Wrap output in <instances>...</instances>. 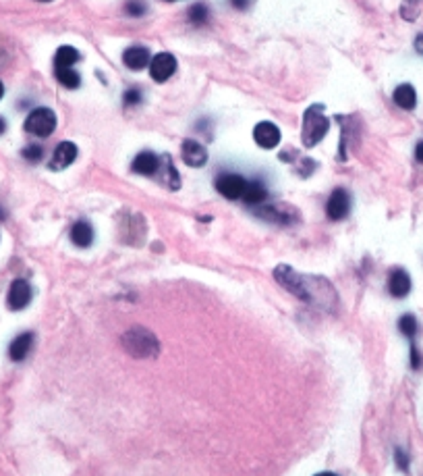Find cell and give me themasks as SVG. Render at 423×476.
Wrapping results in <instances>:
<instances>
[{"instance_id": "obj_35", "label": "cell", "mask_w": 423, "mask_h": 476, "mask_svg": "<svg viewBox=\"0 0 423 476\" xmlns=\"http://www.w3.org/2000/svg\"><path fill=\"white\" fill-rule=\"evenodd\" d=\"M2 94H4V86L0 84V98H2Z\"/></svg>"}, {"instance_id": "obj_13", "label": "cell", "mask_w": 423, "mask_h": 476, "mask_svg": "<svg viewBox=\"0 0 423 476\" xmlns=\"http://www.w3.org/2000/svg\"><path fill=\"white\" fill-rule=\"evenodd\" d=\"M181 157H183V160H185L189 166H195V168H199V166H204V164L208 162V152H206V148H204L199 142H195V140H185V142H183Z\"/></svg>"}, {"instance_id": "obj_8", "label": "cell", "mask_w": 423, "mask_h": 476, "mask_svg": "<svg viewBox=\"0 0 423 476\" xmlns=\"http://www.w3.org/2000/svg\"><path fill=\"white\" fill-rule=\"evenodd\" d=\"M31 302V287L27 281L23 279H15L8 287V296H6V304L10 310H23L27 304Z\"/></svg>"}, {"instance_id": "obj_20", "label": "cell", "mask_w": 423, "mask_h": 476, "mask_svg": "<svg viewBox=\"0 0 423 476\" xmlns=\"http://www.w3.org/2000/svg\"><path fill=\"white\" fill-rule=\"evenodd\" d=\"M79 61V52L73 46H60L54 58V69L58 67H73Z\"/></svg>"}, {"instance_id": "obj_30", "label": "cell", "mask_w": 423, "mask_h": 476, "mask_svg": "<svg viewBox=\"0 0 423 476\" xmlns=\"http://www.w3.org/2000/svg\"><path fill=\"white\" fill-rule=\"evenodd\" d=\"M415 50H417L420 54H423V33H420V35L415 38Z\"/></svg>"}, {"instance_id": "obj_27", "label": "cell", "mask_w": 423, "mask_h": 476, "mask_svg": "<svg viewBox=\"0 0 423 476\" xmlns=\"http://www.w3.org/2000/svg\"><path fill=\"white\" fill-rule=\"evenodd\" d=\"M127 13H129V15H133V17H141V15L145 13V4L140 2V0H129V4H127Z\"/></svg>"}, {"instance_id": "obj_34", "label": "cell", "mask_w": 423, "mask_h": 476, "mask_svg": "<svg viewBox=\"0 0 423 476\" xmlns=\"http://www.w3.org/2000/svg\"><path fill=\"white\" fill-rule=\"evenodd\" d=\"M315 476H338V475H334V473H317Z\"/></svg>"}, {"instance_id": "obj_29", "label": "cell", "mask_w": 423, "mask_h": 476, "mask_svg": "<svg viewBox=\"0 0 423 476\" xmlns=\"http://www.w3.org/2000/svg\"><path fill=\"white\" fill-rule=\"evenodd\" d=\"M420 354H417V347H415V343L411 341V366L413 368H420Z\"/></svg>"}, {"instance_id": "obj_7", "label": "cell", "mask_w": 423, "mask_h": 476, "mask_svg": "<svg viewBox=\"0 0 423 476\" xmlns=\"http://www.w3.org/2000/svg\"><path fill=\"white\" fill-rule=\"evenodd\" d=\"M351 210V196L347 189H334L328 204H326V214L332 219V221H342Z\"/></svg>"}, {"instance_id": "obj_31", "label": "cell", "mask_w": 423, "mask_h": 476, "mask_svg": "<svg viewBox=\"0 0 423 476\" xmlns=\"http://www.w3.org/2000/svg\"><path fill=\"white\" fill-rule=\"evenodd\" d=\"M415 159L423 164V142H420V144L415 146Z\"/></svg>"}, {"instance_id": "obj_18", "label": "cell", "mask_w": 423, "mask_h": 476, "mask_svg": "<svg viewBox=\"0 0 423 476\" xmlns=\"http://www.w3.org/2000/svg\"><path fill=\"white\" fill-rule=\"evenodd\" d=\"M133 170L140 173V175H154L158 168H160V159L154 154V152H141L133 160Z\"/></svg>"}, {"instance_id": "obj_12", "label": "cell", "mask_w": 423, "mask_h": 476, "mask_svg": "<svg viewBox=\"0 0 423 476\" xmlns=\"http://www.w3.org/2000/svg\"><path fill=\"white\" fill-rule=\"evenodd\" d=\"M388 292L395 298H407L411 292V277L403 269H395L388 277Z\"/></svg>"}, {"instance_id": "obj_11", "label": "cell", "mask_w": 423, "mask_h": 476, "mask_svg": "<svg viewBox=\"0 0 423 476\" xmlns=\"http://www.w3.org/2000/svg\"><path fill=\"white\" fill-rule=\"evenodd\" d=\"M77 159V146L73 142H60L52 154V160H50V168L54 170H60V168H67L69 164H73Z\"/></svg>"}, {"instance_id": "obj_33", "label": "cell", "mask_w": 423, "mask_h": 476, "mask_svg": "<svg viewBox=\"0 0 423 476\" xmlns=\"http://www.w3.org/2000/svg\"><path fill=\"white\" fill-rule=\"evenodd\" d=\"M4 129H6V123H4V121L0 119V134H4Z\"/></svg>"}, {"instance_id": "obj_4", "label": "cell", "mask_w": 423, "mask_h": 476, "mask_svg": "<svg viewBox=\"0 0 423 476\" xmlns=\"http://www.w3.org/2000/svg\"><path fill=\"white\" fill-rule=\"evenodd\" d=\"M56 129V115L50 109H35L25 119V132L38 138H48Z\"/></svg>"}, {"instance_id": "obj_26", "label": "cell", "mask_w": 423, "mask_h": 476, "mask_svg": "<svg viewBox=\"0 0 423 476\" xmlns=\"http://www.w3.org/2000/svg\"><path fill=\"white\" fill-rule=\"evenodd\" d=\"M23 157L27 160H31V162H38V160L44 157V152H42L40 146H27V148L23 150Z\"/></svg>"}, {"instance_id": "obj_14", "label": "cell", "mask_w": 423, "mask_h": 476, "mask_svg": "<svg viewBox=\"0 0 423 476\" xmlns=\"http://www.w3.org/2000/svg\"><path fill=\"white\" fill-rule=\"evenodd\" d=\"M31 347H33V333H21L13 339V343L8 347V356H10V360L21 362L31 351Z\"/></svg>"}, {"instance_id": "obj_17", "label": "cell", "mask_w": 423, "mask_h": 476, "mask_svg": "<svg viewBox=\"0 0 423 476\" xmlns=\"http://www.w3.org/2000/svg\"><path fill=\"white\" fill-rule=\"evenodd\" d=\"M71 241L75 246H79V248H90L92 241H94V229H92V225L85 223V221L75 223L73 229H71Z\"/></svg>"}, {"instance_id": "obj_2", "label": "cell", "mask_w": 423, "mask_h": 476, "mask_svg": "<svg viewBox=\"0 0 423 476\" xmlns=\"http://www.w3.org/2000/svg\"><path fill=\"white\" fill-rule=\"evenodd\" d=\"M123 347L127 354H131L133 358H141V360H147V358H156L160 354V341L158 337L147 331L145 326H131L129 331L123 333Z\"/></svg>"}, {"instance_id": "obj_1", "label": "cell", "mask_w": 423, "mask_h": 476, "mask_svg": "<svg viewBox=\"0 0 423 476\" xmlns=\"http://www.w3.org/2000/svg\"><path fill=\"white\" fill-rule=\"evenodd\" d=\"M274 277L284 289H288L292 296H297L299 300H303L305 304H309L313 308H320L324 312H334L338 306L336 289L332 287L330 281H326L322 277L301 275L286 264L276 267Z\"/></svg>"}, {"instance_id": "obj_36", "label": "cell", "mask_w": 423, "mask_h": 476, "mask_svg": "<svg viewBox=\"0 0 423 476\" xmlns=\"http://www.w3.org/2000/svg\"><path fill=\"white\" fill-rule=\"evenodd\" d=\"M0 219H4V212L2 210H0Z\"/></svg>"}, {"instance_id": "obj_25", "label": "cell", "mask_w": 423, "mask_h": 476, "mask_svg": "<svg viewBox=\"0 0 423 476\" xmlns=\"http://www.w3.org/2000/svg\"><path fill=\"white\" fill-rule=\"evenodd\" d=\"M395 460H397V466H399V470H403V473H409V456H407L403 450H397V452H395Z\"/></svg>"}, {"instance_id": "obj_9", "label": "cell", "mask_w": 423, "mask_h": 476, "mask_svg": "<svg viewBox=\"0 0 423 476\" xmlns=\"http://www.w3.org/2000/svg\"><path fill=\"white\" fill-rule=\"evenodd\" d=\"M254 140H256L258 146H262L266 150H272V148H276L281 144V129L274 123H270V121H262L254 129Z\"/></svg>"}, {"instance_id": "obj_16", "label": "cell", "mask_w": 423, "mask_h": 476, "mask_svg": "<svg viewBox=\"0 0 423 476\" xmlns=\"http://www.w3.org/2000/svg\"><path fill=\"white\" fill-rule=\"evenodd\" d=\"M395 102L405 109V111H413L417 106V92L411 84H401L395 90Z\"/></svg>"}, {"instance_id": "obj_5", "label": "cell", "mask_w": 423, "mask_h": 476, "mask_svg": "<svg viewBox=\"0 0 423 476\" xmlns=\"http://www.w3.org/2000/svg\"><path fill=\"white\" fill-rule=\"evenodd\" d=\"M245 187H247V181L241 175H235V173H226V175H220L216 179V189L229 200H241Z\"/></svg>"}, {"instance_id": "obj_22", "label": "cell", "mask_w": 423, "mask_h": 476, "mask_svg": "<svg viewBox=\"0 0 423 476\" xmlns=\"http://www.w3.org/2000/svg\"><path fill=\"white\" fill-rule=\"evenodd\" d=\"M54 73H56V79L65 86V88H77L79 84H81V77H79V73L73 69V67H58V69H54Z\"/></svg>"}, {"instance_id": "obj_15", "label": "cell", "mask_w": 423, "mask_h": 476, "mask_svg": "<svg viewBox=\"0 0 423 476\" xmlns=\"http://www.w3.org/2000/svg\"><path fill=\"white\" fill-rule=\"evenodd\" d=\"M123 61L129 69L133 71H141L143 67L149 65V50L143 48V46H133V48H127L125 54H123Z\"/></svg>"}, {"instance_id": "obj_37", "label": "cell", "mask_w": 423, "mask_h": 476, "mask_svg": "<svg viewBox=\"0 0 423 476\" xmlns=\"http://www.w3.org/2000/svg\"><path fill=\"white\" fill-rule=\"evenodd\" d=\"M40 2H50V0H40Z\"/></svg>"}, {"instance_id": "obj_23", "label": "cell", "mask_w": 423, "mask_h": 476, "mask_svg": "<svg viewBox=\"0 0 423 476\" xmlns=\"http://www.w3.org/2000/svg\"><path fill=\"white\" fill-rule=\"evenodd\" d=\"M399 328H401V333L405 337H409L413 341L415 335H417V318L413 317V315H403L401 320H399Z\"/></svg>"}, {"instance_id": "obj_24", "label": "cell", "mask_w": 423, "mask_h": 476, "mask_svg": "<svg viewBox=\"0 0 423 476\" xmlns=\"http://www.w3.org/2000/svg\"><path fill=\"white\" fill-rule=\"evenodd\" d=\"M208 17H210L208 6H206V4H201V2H197V4H193V6L189 8V21H191V23H195V25L206 23V21H208Z\"/></svg>"}, {"instance_id": "obj_21", "label": "cell", "mask_w": 423, "mask_h": 476, "mask_svg": "<svg viewBox=\"0 0 423 476\" xmlns=\"http://www.w3.org/2000/svg\"><path fill=\"white\" fill-rule=\"evenodd\" d=\"M160 166H162V181H166L170 189L181 187V177H179V173L174 170L172 160H170L168 154H164V157H162V164H160Z\"/></svg>"}, {"instance_id": "obj_32", "label": "cell", "mask_w": 423, "mask_h": 476, "mask_svg": "<svg viewBox=\"0 0 423 476\" xmlns=\"http://www.w3.org/2000/svg\"><path fill=\"white\" fill-rule=\"evenodd\" d=\"M249 2H251V0H233V4H235L237 8H247Z\"/></svg>"}, {"instance_id": "obj_6", "label": "cell", "mask_w": 423, "mask_h": 476, "mask_svg": "<svg viewBox=\"0 0 423 476\" xmlns=\"http://www.w3.org/2000/svg\"><path fill=\"white\" fill-rule=\"evenodd\" d=\"M174 71H176V61L168 52L156 54L151 58V63H149V75H151V79H156L160 84L166 81V79H170L174 75Z\"/></svg>"}, {"instance_id": "obj_19", "label": "cell", "mask_w": 423, "mask_h": 476, "mask_svg": "<svg viewBox=\"0 0 423 476\" xmlns=\"http://www.w3.org/2000/svg\"><path fill=\"white\" fill-rule=\"evenodd\" d=\"M266 198H268V191L260 181H247V187H245L241 200H245L247 204H262Z\"/></svg>"}, {"instance_id": "obj_3", "label": "cell", "mask_w": 423, "mask_h": 476, "mask_svg": "<svg viewBox=\"0 0 423 476\" xmlns=\"http://www.w3.org/2000/svg\"><path fill=\"white\" fill-rule=\"evenodd\" d=\"M328 129H330V121L322 113V106H311L303 119V144L307 148H313L324 140Z\"/></svg>"}, {"instance_id": "obj_28", "label": "cell", "mask_w": 423, "mask_h": 476, "mask_svg": "<svg viewBox=\"0 0 423 476\" xmlns=\"http://www.w3.org/2000/svg\"><path fill=\"white\" fill-rule=\"evenodd\" d=\"M140 100H141L140 90H127V92H125V102H127V104H140Z\"/></svg>"}, {"instance_id": "obj_38", "label": "cell", "mask_w": 423, "mask_h": 476, "mask_svg": "<svg viewBox=\"0 0 423 476\" xmlns=\"http://www.w3.org/2000/svg\"><path fill=\"white\" fill-rule=\"evenodd\" d=\"M166 2H174V0H166Z\"/></svg>"}, {"instance_id": "obj_10", "label": "cell", "mask_w": 423, "mask_h": 476, "mask_svg": "<svg viewBox=\"0 0 423 476\" xmlns=\"http://www.w3.org/2000/svg\"><path fill=\"white\" fill-rule=\"evenodd\" d=\"M258 214H260L262 219H266V221H270V223H279V225H290V223H295V219H297V212H295L292 208L284 206V204L262 206V208L258 210Z\"/></svg>"}]
</instances>
